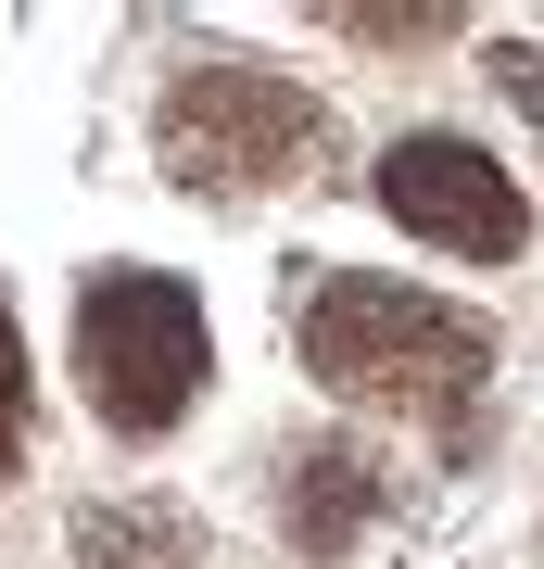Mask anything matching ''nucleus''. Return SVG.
Returning <instances> with one entry per match:
<instances>
[{
    "mask_svg": "<svg viewBox=\"0 0 544 569\" xmlns=\"http://www.w3.org/2000/svg\"><path fill=\"white\" fill-rule=\"evenodd\" d=\"M304 367H317L343 406H380V418H418L468 443L482 418V380H494V329L444 305L418 279H380V266H329L304 291Z\"/></svg>",
    "mask_w": 544,
    "mask_h": 569,
    "instance_id": "f257e3e1",
    "label": "nucleus"
},
{
    "mask_svg": "<svg viewBox=\"0 0 544 569\" xmlns=\"http://www.w3.org/2000/svg\"><path fill=\"white\" fill-rule=\"evenodd\" d=\"M343 152V114L317 102L304 77L228 51V63H178L152 102V164L202 203H254V190H291L304 164Z\"/></svg>",
    "mask_w": 544,
    "mask_h": 569,
    "instance_id": "f03ea898",
    "label": "nucleus"
},
{
    "mask_svg": "<svg viewBox=\"0 0 544 569\" xmlns=\"http://www.w3.org/2000/svg\"><path fill=\"white\" fill-rule=\"evenodd\" d=\"M77 380H89V418L115 443H165L202 380H216V329H202V291L165 279V266H89L77 291Z\"/></svg>",
    "mask_w": 544,
    "mask_h": 569,
    "instance_id": "7ed1b4c3",
    "label": "nucleus"
},
{
    "mask_svg": "<svg viewBox=\"0 0 544 569\" xmlns=\"http://www.w3.org/2000/svg\"><path fill=\"white\" fill-rule=\"evenodd\" d=\"M380 216L405 228V241H431V253H468V266H506L532 241V203H520V178L482 152V140H444V127H418V140H393L380 152Z\"/></svg>",
    "mask_w": 544,
    "mask_h": 569,
    "instance_id": "20e7f679",
    "label": "nucleus"
},
{
    "mask_svg": "<svg viewBox=\"0 0 544 569\" xmlns=\"http://www.w3.org/2000/svg\"><path fill=\"white\" fill-rule=\"evenodd\" d=\"M77 569H202V519L178 507V493L77 507Z\"/></svg>",
    "mask_w": 544,
    "mask_h": 569,
    "instance_id": "39448f33",
    "label": "nucleus"
},
{
    "mask_svg": "<svg viewBox=\"0 0 544 569\" xmlns=\"http://www.w3.org/2000/svg\"><path fill=\"white\" fill-rule=\"evenodd\" d=\"M367 519H380V468H367L355 443H304L291 456V545L304 557H343Z\"/></svg>",
    "mask_w": 544,
    "mask_h": 569,
    "instance_id": "423d86ee",
    "label": "nucleus"
},
{
    "mask_svg": "<svg viewBox=\"0 0 544 569\" xmlns=\"http://www.w3.org/2000/svg\"><path fill=\"white\" fill-rule=\"evenodd\" d=\"M26 418H39V392H26V329H13V305H0V481L26 468Z\"/></svg>",
    "mask_w": 544,
    "mask_h": 569,
    "instance_id": "0eeeda50",
    "label": "nucleus"
},
{
    "mask_svg": "<svg viewBox=\"0 0 544 569\" xmlns=\"http://www.w3.org/2000/svg\"><path fill=\"white\" fill-rule=\"evenodd\" d=\"M494 77H506V102L544 127V51H520V39H506V51H494Z\"/></svg>",
    "mask_w": 544,
    "mask_h": 569,
    "instance_id": "6e6552de",
    "label": "nucleus"
}]
</instances>
